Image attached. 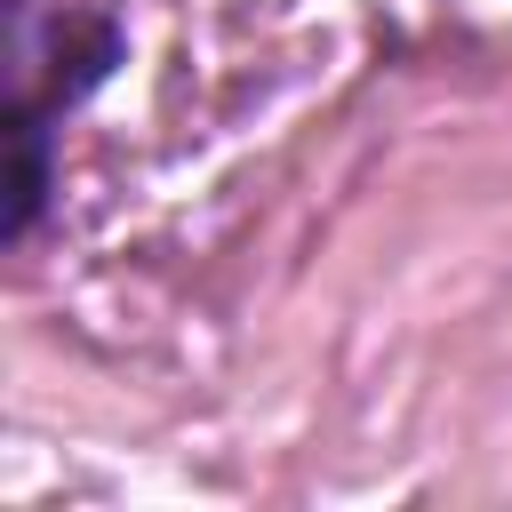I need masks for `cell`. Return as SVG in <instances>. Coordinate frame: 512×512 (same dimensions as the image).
<instances>
[{
	"instance_id": "obj_2",
	"label": "cell",
	"mask_w": 512,
	"mask_h": 512,
	"mask_svg": "<svg viewBox=\"0 0 512 512\" xmlns=\"http://www.w3.org/2000/svg\"><path fill=\"white\" fill-rule=\"evenodd\" d=\"M56 184V120L32 104H8V240H24Z\"/></svg>"
},
{
	"instance_id": "obj_1",
	"label": "cell",
	"mask_w": 512,
	"mask_h": 512,
	"mask_svg": "<svg viewBox=\"0 0 512 512\" xmlns=\"http://www.w3.org/2000/svg\"><path fill=\"white\" fill-rule=\"evenodd\" d=\"M120 56H128V40H120L112 16H56L40 48L16 32V104L64 120L80 96H96V88L112 80Z\"/></svg>"
}]
</instances>
